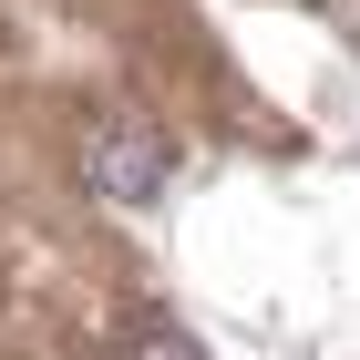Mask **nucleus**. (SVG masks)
Here are the masks:
<instances>
[{
	"label": "nucleus",
	"instance_id": "f257e3e1",
	"mask_svg": "<svg viewBox=\"0 0 360 360\" xmlns=\"http://www.w3.org/2000/svg\"><path fill=\"white\" fill-rule=\"evenodd\" d=\"M83 175H93V195H113V206H155L165 175H175V155H165V134H144V124H103V134L83 144Z\"/></svg>",
	"mask_w": 360,
	"mask_h": 360
},
{
	"label": "nucleus",
	"instance_id": "f03ea898",
	"mask_svg": "<svg viewBox=\"0 0 360 360\" xmlns=\"http://www.w3.org/2000/svg\"><path fill=\"white\" fill-rule=\"evenodd\" d=\"M124 360H206V350H195L186 330H144V340H134V350H124Z\"/></svg>",
	"mask_w": 360,
	"mask_h": 360
}]
</instances>
